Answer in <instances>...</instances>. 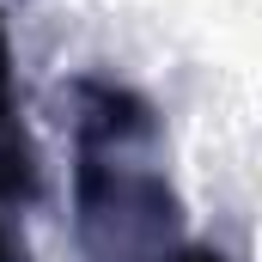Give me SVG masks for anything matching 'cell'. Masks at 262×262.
Wrapping results in <instances>:
<instances>
[{"label": "cell", "mask_w": 262, "mask_h": 262, "mask_svg": "<svg viewBox=\"0 0 262 262\" xmlns=\"http://www.w3.org/2000/svg\"><path fill=\"white\" fill-rule=\"evenodd\" d=\"M0 262H25V244H18L6 226H0Z\"/></svg>", "instance_id": "obj_3"}, {"label": "cell", "mask_w": 262, "mask_h": 262, "mask_svg": "<svg viewBox=\"0 0 262 262\" xmlns=\"http://www.w3.org/2000/svg\"><path fill=\"white\" fill-rule=\"evenodd\" d=\"M159 262H220V250H195L189 244V250H171V256H159Z\"/></svg>", "instance_id": "obj_2"}, {"label": "cell", "mask_w": 262, "mask_h": 262, "mask_svg": "<svg viewBox=\"0 0 262 262\" xmlns=\"http://www.w3.org/2000/svg\"><path fill=\"white\" fill-rule=\"evenodd\" d=\"M37 189V152L25 140V122L12 110V43H6V25H0V201L31 195Z\"/></svg>", "instance_id": "obj_1"}]
</instances>
